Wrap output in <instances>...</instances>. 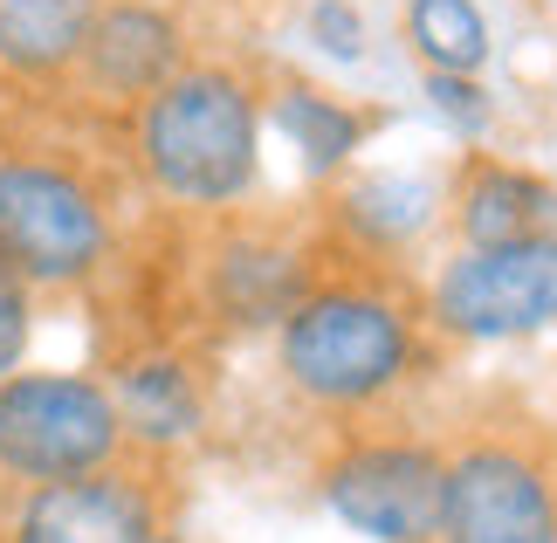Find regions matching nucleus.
<instances>
[{
    "mask_svg": "<svg viewBox=\"0 0 557 543\" xmlns=\"http://www.w3.org/2000/svg\"><path fill=\"white\" fill-rule=\"evenodd\" d=\"M117 262V200L55 145H0V269L35 296H70Z\"/></svg>",
    "mask_w": 557,
    "mask_h": 543,
    "instance_id": "3",
    "label": "nucleus"
},
{
    "mask_svg": "<svg viewBox=\"0 0 557 543\" xmlns=\"http://www.w3.org/2000/svg\"><path fill=\"white\" fill-rule=\"evenodd\" d=\"M269 132L296 151L304 180L317 186H337L345 172L358 165V151L372 138V111H358L351 97L324 90V83H304V76H283L269 90Z\"/></svg>",
    "mask_w": 557,
    "mask_h": 543,
    "instance_id": "14",
    "label": "nucleus"
},
{
    "mask_svg": "<svg viewBox=\"0 0 557 543\" xmlns=\"http://www.w3.org/2000/svg\"><path fill=\"white\" fill-rule=\"evenodd\" d=\"M304 28H310L317 49L337 55V62H358V55H366V14H358L351 0H310Z\"/></svg>",
    "mask_w": 557,
    "mask_h": 543,
    "instance_id": "19",
    "label": "nucleus"
},
{
    "mask_svg": "<svg viewBox=\"0 0 557 543\" xmlns=\"http://www.w3.org/2000/svg\"><path fill=\"white\" fill-rule=\"evenodd\" d=\"M441 221L455 248H496V242H530L557 227V186L537 165L503 159V151L468 145L441 186Z\"/></svg>",
    "mask_w": 557,
    "mask_h": 543,
    "instance_id": "12",
    "label": "nucleus"
},
{
    "mask_svg": "<svg viewBox=\"0 0 557 543\" xmlns=\"http://www.w3.org/2000/svg\"><path fill=\"white\" fill-rule=\"evenodd\" d=\"M132 461L103 372L21 365L0 379V489H41Z\"/></svg>",
    "mask_w": 557,
    "mask_h": 543,
    "instance_id": "5",
    "label": "nucleus"
},
{
    "mask_svg": "<svg viewBox=\"0 0 557 543\" xmlns=\"http://www.w3.org/2000/svg\"><path fill=\"white\" fill-rule=\"evenodd\" d=\"M399 35H406V49H413L420 70H447V76H482L488 70V14L475 0H406Z\"/></svg>",
    "mask_w": 557,
    "mask_h": 543,
    "instance_id": "16",
    "label": "nucleus"
},
{
    "mask_svg": "<svg viewBox=\"0 0 557 543\" xmlns=\"http://www.w3.org/2000/svg\"><path fill=\"white\" fill-rule=\"evenodd\" d=\"M269 351L283 393L304 412L366 427L434 379L441 337L426 331L420 289H406L385 262L345 255V269H317L296 310L269 331Z\"/></svg>",
    "mask_w": 557,
    "mask_h": 543,
    "instance_id": "1",
    "label": "nucleus"
},
{
    "mask_svg": "<svg viewBox=\"0 0 557 543\" xmlns=\"http://www.w3.org/2000/svg\"><path fill=\"white\" fill-rule=\"evenodd\" d=\"M35 317H41V296L21 282L14 269H0V379L28 365V344H35Z\"/></svg>",
    "mask_w": 557,
    "mask_h": 543,
    "instance_id": "18",
    "label": "nucleus"
},
{
    "mask_svg": "<svg viewBox=\"0 0 557 543\" xmlns=\"http://www.w3.org/2000/svg\"><path fill=\"white\" fill-rule=\"evenodd\" d=\"M317 269H324L317 248L296 242L289 227L227 213L200 255V310L213 317V331H234V337L275 331L296 310V296L317 282Z\"/></svg>",
    "mask_w": 557,
    "mask_h": 543,
    "instance_id": "9",
    "label": "nucleus"
},
{
    "mask_svg": "<svg viewBox=\"0 0 557 543\" xmlns=\"http://www.w3.org/2000/svg\"><path fill=\"white\" fill-rule=\"evenodd\" d=\"M426 331L461 351L488 344H530L557 331V227L530 242H496V248H447L420 289Z\"/></svg>",
    "mask_w": 557,
    "mask_h": 543,
    "instance_id": "7",
    "label": "nucleus"
},
{
    "mask_svg": "<svg viewBox=\"0 0 557 543\" xmlns=\"http://www.w3.org/2000/svg\"><path fill=\"white\" fill-rule=\"evenodd\" d=\"M420 97L461 145H482L488 124H496V97H488L482 76H447V70H420Z\"/></svg>",
    "mask_w": 557,
    "mask_h": 543,
    "instance_id": "17",
    "label": "nucleus"
},
{
    "mask_svg": "<svg viewBox=\"0 0 557 543\" xmlns=\"http://www.w3.org/2000/svg\"><path fill=\"white\" fill-rule=\"evenodd\" d=\"M193 62V35L165 0H103L90 21V41L76 55L70 90L97 111L132 118L152 90H165Z\"/></svg>",
    "mask_w": 557,
    "mask_h": 543,
    "instance_id": "10",
    "label": "nucleus"
},
{
    "mask_svg": "<svg viewBox=\"0 0 557 543\" xmlns=\"http://www.w3.org/2000/svg\"><path fill=\"white\" fill-rule=\"evenodd\" d=\"M173 530V482L165 461H117L76 482L8 489L0 543H159Z\"/></svg>",
    "mask_w": 557,
    "mask_h": 543,
    "instance_id": "8",
    "label": "nucleus"
},
{
    "mask_svg": "<svg viewBox=\"0 0 557 543\" xmlns=\"http://www.w3.org/2000/svg\"><path fill=\"white\" fill-rule=\"evenodd\" d=\"M310 489L324 516L358 543H441L447 441L420 427H337L317 454Z\"/></svg>",
    "mask_w": 557,
    "mask_h": 543,
    "instance_id": "4",
    "label": "nucleus"
},
{
    "mask_svg": "<svg viewBox=\"0 0 557 543\" xmlns=\"http://www.w3.org/2000/svg\"><path fill=\"white\" fill-rule=\"evenodd\" d=\"M159 543H200V536H186V530H180V523H173V530H165V536H159Z\"/></svg>",
    "mask_w": 557,
    "mask_h": 543,
    "instance_id": "20",
    "label": "nucleus"
},
{
    "mask_svg": "<svg viewBox=\"0 0 557 543\" xmlns=\"http://www.w3.org/2000/svg\"><path fill=\"white\" fill-rule=\"evenodd\" d=\"M103 385L117 399L124 441H132L138 461H173V454H186L213 427L207 365L186 344H132V351L111 358Z\"/></svg>",
    "mask_w": 557,
    "mask_h": 543,
    "instance_id": "11",
    "label": "nucleus"
},
{
    "mask_svg": "<svg viewBox=\"0 0 557 543\" xmlns=\"http://www.w3.org/2000/svg\"><path fill=\"white\" fill-rule=\"evenodd\" d=\"M441 543H557V447L530 420H482L447 441Z\"/></svg>",
    "mask_w": 557,
    "mask_h": 543,
    "instance_id": "6",
    "label": "nucleus"
},
{
    "mask_svg": "<svg viewBox=\"0 0 557 543\" xmlns=\"http://www.w3.org/2000/svg\"><path fill=\"white\" fill-rule=\"evenodd\" d=\"M434 207H441V186L420 180V172H345L337 200H331V227L351 262L393 269V255L426 234Z\"/></svg>",
    "mask_w": 557,
    "mask_h": 543,
    "instance_id": "13",
    "label": "nucleus"
},
{
    "mask_svg": "<svg viewBox=\"0 0 557 543\" xmlns=\"http://www.w3.org/2000/svg\"><path fill=\"white\" fill-rule=\"evenodd\" d=\"M269 90L242 62H186L132 111V172L152 200L200 221H227L262 186Z\"/></svg>",
    "mask_w": 557,
    "mask_h": 543,
    "instance_id": "2",
    "label": "nucleus"
},
{
    "mask_svg": "<svg viewBox=\"0 0 557 543\" xmlns=\"http://www.w3.org/2000/svg\"><path fill=\"white\" fill-rule=\"evenodd\" d=\"M97 8L103 0H0V76L28 90L70 83Z\"/></svg>",
    "mask_w": 557,
    "mask_h": 543,
    "instance_id": "15",
    "label": "nucleus"
}]
</instances>
